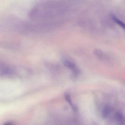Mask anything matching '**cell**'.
Masks as SVG:
<instances>
[{"label":"cell","mask_w":125,"mask_h":125,"mask_svg":"<svg viewBox=\"0 0 125 125\" xmlns=\"http://www.w3.org/2000/svg\"><path fill=\"white\" fill-rule=\"evenodd\" d=\"M63 62H64V65L66 67L71 69L73 72H75V73H77L79 72L77 67L76 66L75 64L72 62V61H70L68 60H65L63 61Z\"/></svg>","instance_id":"cell-1"},{"label":"cell","mask_w":125,"mask_h":125,"mask_svg":"<svg viewBox=\"0 0 125 125\" xmlns=\"http://www.w3.org/2000/svg\"><path fill=\"white\" fill-rule=\"evenodd\" d=\"M112 19L113 20H114V21H115V23H117L120 27H121V28L124 29V23H123L122 21H121L120 20L118 19V18H117V17H116L115 16H114L113 14L112 15Z\"/></svg>","instance_id":"cell-2"},{"label":"cell","mask_w":125,"mask_h":125,"mask_svg":"<svg viewBox=\"0 0 125 125\" xmlns=\"http://www.w3.org/2000/svg\"><path fill=\"white\" fill-rule=\"evenodd\" d=\"M110 111L109 107L108 106H106L104 107L103 109V112H102V117L104 118H106L108 116Z\"/></svg>","instance_id":"cell-3"},{"label":"cell","mask_w":125,"mask_h":125,"mask_svg":"<svg viewBox=\"0 0 125 125\" xmlns=\"http://www.w3.org/2000/svg\"><path fill=\"white\" fill-rule=\"evenodd\" d=\"M65 99L66 101L70 104L71 106L73 105V104L72 102L71 98V96L69 94H66L65 95Z\"/></svg>","instance_id":"cell-4"},{"label":"cell","mask_w":125,"mask_h":125,"mask_svg":"<svg viewBox=\"0 0 125 125\" xmlns=\"http://www.w3.org/2000/svg\"><path fill=\"white\" fill-rule=\"evenodd\" d=\"M115 117H116V119H117V120H118V121L121 122H122V121H123V114H122L120 112L117 113L116 114Z\"/></svg>","instance_id":"cell-5"},{"label":"cell","mask_w":125,"mask_h":125,"mask_svg":"<svg viewBox=\"0 0 125 125\" xmlns=\"http://www.w3.org/2000/svg\"><path fill=\"white\" fill-rule=\"evenodd\" d=\"M71 107L73 111H74V112H76L78 110V108H77V107L74 104H73L72 106H71Z\"/></svg>","instance_id":"cell-6"}]
</instances>
